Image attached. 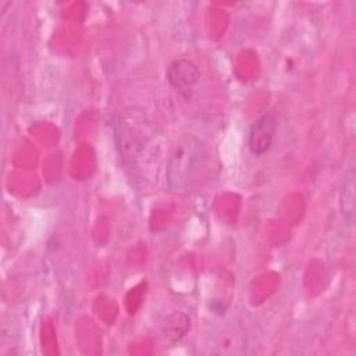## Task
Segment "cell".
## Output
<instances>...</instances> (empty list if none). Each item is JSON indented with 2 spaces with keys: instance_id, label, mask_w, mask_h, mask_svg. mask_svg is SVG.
Here are the masks:
<instances>
[{
  "instance_id": "obj_1",
  "label": "cell",
  "mask_w": 356,
  "mask_h": 356,
  "mask_svg": "<svg viewBox=\"0 0 356 356\" xmlns=\"http://www.w3.org/2000/svg\"><path fill=\"white\" fill-rule=\"evenodd\" d=\"M150 136V121L142 108L128 107L120 113L115 121V139L121 160L127 167L135 164Z\"/></svg>"
},
{
  "instance_id": "obj_4",
  "label": "cell",
  "mask_w": 356,
  "mask_h": 356,
  "mask_svg": "<svg viewBox=\"0 0 356 356\" xmlns=\"http://www.w3.org/2000/svg\"><path fill=\"white\" fill-rule=\"evenodd\" d=\"M199 78L200 72L197 67L186 58L175 60L167 68V81L179 92H188L195 83H197Z\"/></svg>"
},
{
  "instance_id": "obj_5",
  "label": "cell",
  "mask_w": 356,
  "mask_h": 356,
  "mask_svg": "<svg viewBox=\"0 0 356 356\" xmlns=\"http://www.w3.org/2000/svg\"><path fill=\"white\" fill-rule=\"evenodd\" d=\"M339 203L345 218L350 222L355 214V171L352 168L345 172Z\"/></svg>"
},
{
  "instance_id": "obj_2",
  "label": "cell",
  "mask_w": 356,
  "mask_h": 356,
  "mask_svg": "<svg viewBox=\"0 0 356 356\" xmlns=\"http://www.w3.org/2000/svg\"><path fill=\"white\" fill-rule=\"evenodd\" d=\"M199 139L192 135L182 136L172 147L167 163V185L177 192L186 186L199 154Z\"/></svg>"
},
{
  "instance_id": "obj_3",
  "label": "cell",
  "mask_w": 356,
  "mask_h": 356,
  "mask_svg": "<svg viewBox=\"0 0 356 356\" xmlns=\"http://www.w3.org/2000/svg\"><path fill=\"white\" fill-rule=\"evenodd\" d=\"M277 129V118L273 113H267L260 117L250 128L249 132V149L253 154H264L273 145L274 134Z\"/></svg>"
},
{
  "instance_id": "obj_6",
  "label": "cell",
  "mask_w": 356,
  "mask_h": 356,
  "mask_svg": "<svg viewBox=\"0 0 356 356\" xmlns=\"http://www.w3.org/2000/svg\"><path fill=\"white\" fill-rule=\"evenodd\" d=\"M189 328V318L186 314L175 312L170 314L163 325V332L167 339L177 342L179 341L188 331Z\"/></svg>"
}]
</instances>
